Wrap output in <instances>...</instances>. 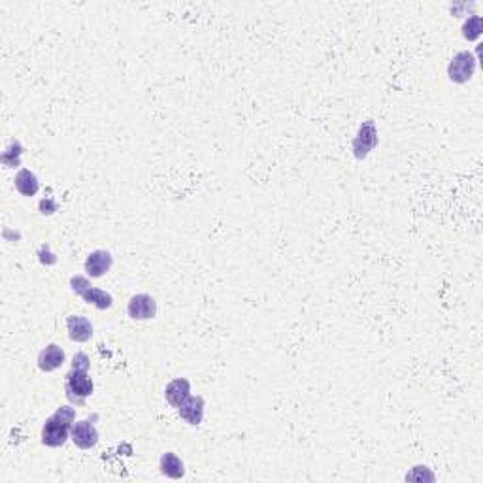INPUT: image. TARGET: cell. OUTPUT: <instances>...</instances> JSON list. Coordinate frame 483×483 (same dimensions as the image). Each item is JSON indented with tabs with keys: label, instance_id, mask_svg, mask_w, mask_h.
<instances>
[{
	"label": "cell",
	"instance_id": "6da1fadb",
	"mask_svg": "<svg viewBox=\"0 0 483 483\" xmlns=\"http://www.w3.org/2000/svg\"><path fill=\"white\" fill-rule=\"evenodd\" d=\"M76 423V410L72 406H61L42 427V444L47 448H63L70 438L72 425Z\"/></svg>",
	"mask_w": 483,
	"mask_h": 483
},
{
	"label": "cell",
	"instance_id": "7a4b0ae2",
	"mask_svg": "<svg viewBox=\"0 0 483 483\" xmlns=\"http://www.w3.org/2000/svg\"><path fill=\"white\" fill-rule=\"evenodd\" d=\"M94 383L89 376V370H80V368H70V372L66 374L65 391L66 399L77 406L85 404V399L93 395Z\"/></svg>",
	"mask_w": 483,
	"mask_h": 483
},
{
	"label": "cell",
	"instance_id": "3957f363",
	"mask_svg": "<svg viewBox=\"0 0 483 483\" xmlns=\"http://www.w3.org/2000/svg\"><path fill=\"white\" fill-rule=\"evenodd\" d=\"M72 291L80 295L87 304H93L96 310H110L113 306V296L102 289L91 285L85 276H72L70 277Z\"/></svg>",
	"mask_w": 483,
	"mask_h": 483
},
{
	"label": "cell",
	"instance_id": "277c9868",
	"mask_svg": "<svg viewBox=\"0 0 483 483\" xmlns=\"http://www.w3.org/2000/svg\"><path fill=\"white\" fill-rule=\"evenodd\" d=\"M477 59L470 51H459L448 65V77L453 83H466L476 72Z\"/></svg>",
	"mask_w": 483,
	"mask_h": 483
},
{
	"label": "cell",
	"instance_id": "5b68a950",
	"mask_svg": "<svg viewBox=\"0 0 483 483\" xmlns=\"http://www.w3.org/2000/svg\"><path fill=\"white\" fill-rule=\"evenodd\" d=\"M377 146V129L372 119H366L359 127V132L353 140V155L355 159H366L372 149Z\"/></svg>",
	"mask_w": 483,
	"mask_h": 483
},
{
	"label": "cell",
	"instance_id": "8992f818",
	"mask_svg": "<svg viewBox=\"0 0 483 483\" xmlns=\"http://www.w3.org/2000/svg\"><path fill=\"white\" fill-rule=\"evenodd\" d=\"M157 312H159L157 301L148 293L130 296L129 304H127V313L134 321H148V319L157 318Z\"/></svg>",
	"mask_w": 483,
	"mask_h": 483
},
{
	"label": "cell",
	"instance_id": "52a82bcc",
	"mask_svg": "<svg viewBox=\"0 0 483 483\" xmlns=\"http://www.w3.org/2000/svg\"><path fill=\"white\" fill-rule=\"evenodd\" d=\"M70 440L80 449H93L99 444V430L89 419L76 421L70 429Z\"/></svg>",
	"mask_w": 483,
	"mask_h": 483
},
{
	"label": "cell",
	"instance_id": "ba28073f",
	"mask_svg": "<svg viewBox=\"0 0 483 483\" xmlns=\"http://www.w3.org/2000/svg\"><path fill=\"white\" fill-rule=\"evenodd\" d=\"M112 265L113 257L110 251H106V249H94V251H91V253L87 255L83 268H85V274H87L89 277L96 280V277H102L104 274H108L110 268H112Z\"/></svg>",
	"mask_w": 483,
	"mask_h": 483
},
{
	"label": "cell",
	"instance_id": "9c48e42d",
	"mask_svg": "<svg viewBox=\"0 0 483 483\" xmlns=\"http://www.w3.org/2000/svg\"><path fill=\"white\" fill-rule=\"evenodd\" d=\"M65 349L61 348V346H57V344H49V346H46V348L38 353V368H40L42 372L49 374V372L59 370L61 366L65 365Z\"/></svg>",
	"mask_w": 483,
	"mask_h": 483
},
{
	"label": "cell",
	"instance_id": "30bf717a",
	"mask_svg": "<svg viewBox=\"0 0 483 483\" xmlns=\"http://www.w3.org/2000/svg\"><path fill=\"white\" fill-rule=\"evenodd\" d=\"M66 329H68V338L72 342L85 344L93 338V323L85 315H68Z\"/></svg>",
	"mask_w": 483,
	"mask_h": 483
},
{
	"label": "cell",
	"instance_id": "8fae6325",
	"mask_svg": "<svg viewBox=\"0 0 483 483\" xmlns=\"http://www.w3.org/2000/svg\"><path fill=\"white\" fill-rule=\"evenodd\" d=\"M204 408H206V402L202 396H189L187 401L183 402L182 406L177 408L180 412V418L185 421V423L193 425V427H199L204 419Z\"/></svg>",
	"mask_w": 483,
	"mask_h": 483
},
{
	"label": "cell",
	"instance_id": "7c38bea8",
	"mask_svg": "<svg viewBox=\"0 0 483 483\" xmlns=\"http://www.w3.org/2000/svg\"><path fill=\"white\" fill-rule=\"evenodd\" d=\"M191 396V383L185 377H176L172 380L165 389V399L172 408H180L183 402Z\"/></svg>",
	"mask_w": 483,
	"mask_h": 483
},
{
	"label": "cell",
	"instance_id": "4fadbf2b",
	"mask_svg": "<svg viewBox=\"0 0 483 483\" xmlns=\"http://www.w3.org/2000/svg\"><path fill=\"white\" fill-rule=\"evenodd\" d=\"M159 468L161 474H165L166 477H172V479H180V477L185 476L183 460L176 453H172V451H166V453L161 455Z\"/></svg>",
	"mask_w": 483,
	"mask_h": 483
},
{
	"label": "cell",
	"instance_id": "5bb4252c",
	"mask_svg": "<svg viewBox=\"0 0 483 483\" xmlns=\"http://www.w3.org/2000/svg\"><path fill=\"white\" fill-rule=\"evenodd\" d=\"M13 185H15V189H18L23 196H34L36 193L40 191V182H38V177H36L34 172L27 170V168H23V170H19L18 174H15Z\"/></svg>",
	"mask_w": 483,
	"mask_h": 483
},
{
	"label": "cell",
	"instance_id": "9a60e30c",
	"mask_svg": "<svg viewBox=\"0 0 483 483\" xmlns=\"http://www.w3.org/2000/svg\"><path fill=\"white\" fill-rule=\"evenodd\" d=\"M21 155H23V146L18 140H12L2 155V163L6 165V168H15L21 165Z\"/></svg>",
	"mask_w": 483,
	"mask_h": 483
},
{
	"label": "cell",
	"instance_id": "2e32d148",
	"mask_svg": "<svg viewBox=\"0 0 483 483\" xmlns=\"http://www.w3.org/2000/svg\"><path fill=\"white\" fill-rule=\"evenodd\" d=\"M482 15H472V18L466 19L465 25H463V36H465L468 42L477 40V38L482 36Z\"/></svg>",
	"mask_w": 483,
	"mask_h": 483
},
{
	"label": "cell",
	"instance_id": "e0dca14e",
	"mask_svg": "<svg viewBox=\"0 0 483 483\" xmlns=\"http://www.w3.org/2000/svg\"><path fill=\"white\" fill-rule=\"evenodd\" d=\"M38 257H40L42 265H46V266L55 265V263H57V257L49 251V246H47V244H44V246L38 249Z\"/></svg>",
	"mask_w": 483,
	"mask_h": 483
},
{
	"label": "cell",
	"instance_id": "ac0fdd59",
	"mask_svg": "<svg viewBox=\"0 0 483 483\" xmlns=\"http://www.w3.org/2000/svg\"><path fill=\"white\" fill-rule=\"evenodd\" d=\"M89 366H91V360H89V357L85 353H76L74 355V359H72V368H80V370H89Z\"/></svg>",
	"mask_w": 483,
	"mask_h": 483
},
{
	"label": "cell",
	"instance_id": "d6986e66",
	"mask_svg": "<svg viewBox=\"0 0 483 483\" xmlns=\"http://www.w3.org/2000/svg\"><path fill=\"white\" fill-rule=\"evenodd\" d=\"M40 212L44 215H51V213L57 212V204H55L51 199H46V201H40Z\"/></svg>",
	"mask_w": 483,
	"mask_h": 483
}]
</instances>
